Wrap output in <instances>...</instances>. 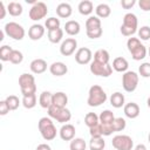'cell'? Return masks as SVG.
Here are the masks:
<instances>
[{"mask_svg":"<svg viewBox=\"0 0 150 150\" xmlns=\"http://www.w3.org/2000/svg\"><path fill=\"white\" fill-rule=\"evenodd\" d=\"M5 101H6V103H7L8 108H9V110H16V109L19 108V105L21 104L19 97L15 96V95H9V96H7V97L5 98Z\"/></svg>","mask_w":150,"mask_h":150,"instance_id":"36","label":"cell"},{"mask_svg":"<svg viewBox=\"0 0 150 150\" xmlns=\"http://www.w3.org/2000/svg\"><path fill=\"white\" fill-rule=\"evenodd\" d=\"M63 39V29L57 28L55 30H49L48 32V40L52 43H59Z\"/></svg>","mask_w":150,"mask_h":150,"instance_id":"31","label":"cell"},{"mask_svg":"<svg viewBox=\"0 0 150 150\" xmlns=\"http://www.w3.org/2000/svg\"><path fill=\"white\" fill-rule=\"evenodd\" d=\"M13 52V48L7 46V45H4L1 46L0 48V60L1 61H9V56Z\"/></svg>","mask_w":150,"mask_h":150,"instance_id":"40","label":"cell"},{"mask_svg":"<svg viewBox=\"0 0 150 150\" xmlns=\"http://www.w3.org/2000/svg\"><path fill=\"white\" fill-rule=\"evenodd\" d=\"M47 110H48V116L53 120H56L59 123L66 124L71 118V112L67 108H59V107L52 105Z\"/></svg>","mask_w":150,"mask_h":150,"instance_id":"5","label":"cell"},{"mask_svg":"<svg viewBox=\"0 0 150 150\" xmlns=\"http://www.w3.org/2000/svg\"><path fill=\"white\" fill-rule=\"evenodd\" d=\"M77 8H79L80 14H82V15H90L93 13V11H94V5L89 0H83V1H81L79 4Z\"/></svg>","mask_w":150,"mask_h":150,"instance_id":"27","label":"cell"},{"mask_svg":"<svg viewBox=\"0 0 150 150\" xmlns=\"http://www.w3.org/2000/svg\"><path fill=\"white\" fill-rule=\"evenodd\" d=\"M138 6L142 11L148 12L150 11V0H139L138 1Z\"/></svg>","mask_w":150,"mask_h":150,"instance_id":"46","label":"cell"},{"mask_svg":"<svg viewBox=\"0 0 150 150\" xmlns=\"http://www.w3.org/2000/svg\"><path fill=\"white\" fill-rule=\"evenodd\" d=\"M146 53H148V50H146L145 46L142 45V43H141L138 47H136L135 49H132V50L130 52L131 57H132L135 61H141V60H143V59L146 56Z\"/></svg>","mask_w":150,"mask_h":150,"instance_id":"26","label":"cell"},{"mask_svg":"<svg viewBox=\"0 0 150 150\" xmlns=\"http://www.w3.org/2000/svg\"><path fill=\"white\" fill-rule=\"evenodd\" d=\"M89 134L91 136V138H97V137H102V129H101V124L98 123L97 125L89 128Z\"/></svg>","mask_w":150,"mask_h":150,"instance_id":"44","label":"cell"},{"mask_svg":"<svg viewBox=\"0 0 150 150\" xmlns=\"http://www.w3.org/2000/svg\"><path fill=\"white\" fill-rule=\"evenodd\" d=\"M141 45V40L138 39V38H129L128 39V41H127V47H128V50H129V53L132 50V49H135L136 47H138Z\"/></svg>","mask_w":150,"mask_h":150,"instance_id":"43","label":"cell"},{"mask_svg":"<svg viewBox=\"0 0 150 150\" xmlns=\"http://www.w3.org/2000/svg\"><path fill=\"white\" fill-rule=\"evenodd\" d=\"M134 150H146V146L144 144H137Z\"/></svg>","mask_w":150,"mask_h":150,"instance_id":"51","label":"cell"},{"mask_svg":"<svg viewBox=\"0 0 150 150\" xmlns=\"http://www.w3.org/2000/svg\"><path fill=\"white\" fill-rule=\"evenodd\" d=\"M138 20L134 13H127L123 16V22L121 25V33L124 36H132L138 29Z\"/></svg>","mask_w":150,"mask_h":150,"instance_id":"3","label":"cell"},{"mask_svg":"<svg viewBox=\"0 0 150 150\" xmlns=\"http://www.w3.org/2000/svg\"><path fill=\"white\" fill-rule=\"evenodd\" d=\"M21 103H22V105H23L26 109H32V108H34V107L36 105V94H32V95L23 96Z\"/></svg>","mask_w":150,"mask_h":150,"instance_id":"33","label":"cell"},{"mask_svg":"<svg viewBox=\"0 0 150 150\" xmlns=\"http://www.w3.org/2000/svg\"><path fill=\"white\" fill-rule=\"evenodd\" d=\"M7 12L12 16H19V15L22 14L23 8H22V5L20 2H18V1H11L7 5Z\"/></svg>","mask_w":150,"mask_h":150,"instance_id":"25","label":"cell"},{"mask_svg":"<svg viewBox=\"0 0 150 150\" xmlns=\"http://www.w3.org/2000/svg\"><path fill=\"white\" fill-rule=\"evenodd\" d=\"M43 35H45V27L42 25H40V23H34L28 29V36L33 41L40 40Z\"/></svg>","mask_w":150,"mask_h":150,"instance_id":"14","label":"cell"},{"mask_svg":"<svg viewBox=\"0 0 150 150\" xmlns=\"http://www.w3.org/2000/svg\"><path fill=\"white\" fill-rule=\"evenodd\" d=\"M105 146V142L102 137L91 138L89 142V149L90 150H103Z\"/></svg>","mask_w":150,"mask_h":150,"instance_id":"35","label":"cell"},{"mask_svg":"<svg viewBox=\"0 0 150 150\" xmlns=\"http://www.w3.org/2000/svg\"><path fill=\"white\" fill-rule=\"evenodd\" d=\"M127 127V122L124 118L122 117H116L114 120V122L111 123V128H112V131L114 132H117V131H122L124 130Z\"/></svg>","mask_w":150,"mask_h":150,"instance_id":"37","label":"cell"},{"mask_svg":"<svg viewBox=\"0 0 150 150\" xmlns=\"http://www.w3.org/2000/svg\"><path fill=\"white\" fill-rule=\"evenodd\" d=\"M80 30H81V26L76 20H69L64 25V32L68 35H71V36L77 35L80 33Z\"/></svg>","mask_w":150,"mask_h":150,"instance_id":"22","label":"cell"},{"mask_svg":"<svg viewBox=\"0 0 150 150\" xmlns=\"http://www.w3.org/2000/svg\"><path fill=\"white\" fill-rule=\"evenodd\" d=\"M4 30H5V34L8 35L9 38H12L13 40H22L26 34L25 28L14 21L7 22L4 27Z\"/></svg>","mask_w":150,"mask_h":150,"instance_id":"7","label":"cell"},{"mask_svg":"<svg viewBox=\"0 0 150 150\" xmlns=\"http://www.w3.org/2000/svg\"><path fill=\"white\" fill-rule=\"evenodd\" d=\"M38 127H39V131L42 136L43 139L46 141H52L56 137L57 130L52 121L50 117H41L38 122Z\"/></svg>","mask_w":150,"mask_h":150,"instance_id":"1","label":"cell"},{"mask_svg":"<svg viewBox=\"0 0 150 150\" xmlns=\"http://www.w3.org/2000/svg\"><path fill=\"white\" fill-rule=\"evenodd\" d=\"M148 53H149V56H150V47H149V50H148Z\"/></svg>","mask_w":150,"mask_h":150,"instance_id":"56","label":"cell"},{"mask_svg":"<svg viewBox=\"0 0 150 150\" xmlns=\"http://www.w3.org/2000/svg\"><path fill=\"white\" fill-rule=\"evenodd\" d=\"M146 104H148V107L150 108V96H149V98H148V101H146Z\"/></svg>","mask_w":150,"mask_h":150,"instance_id":"54","label":"cell"},{"mask_svg":"<svg viewBox=\"0 0 150 150\" xmlns=\"http://www.w3.org/2000/svg\"><path fill=\"white\" fill-rule=\"evenodd\" d=\"M49 71L54 76H63V75L67 74L68 67L66 66V63H63L61 61H57V62H53L49 66Z\"/></svg>","mask_w":150,"mask_h":150,"instance_id":"15","label":"cell"},{"mask_svg":"<svg viewBox=\"0 0 150 150\" xmlns=\"http://www.w3.org/2000/svg\"><path fill=\"white\" fill-rule=\"evenodd\" d=\"M22 61H23V54L18 49H13V52L9 56V62L13 64H19Z\"/></svg>","mask_w":150,"mask_h":150,"instance_id":"39","label":"cell"},{"mask_svg":"<svg viewBox=\"0 0 150 150\" xmlns=\"http://www.w3.org/2000/svg\"><path fill=\"white\" fill-rule=\"evenodd\" d=\"M39 104L43 109H48L53 105V94L50 91H42L39 97Z\"/></svg>","mask_w":150,"mask_h":150,"instance_id":"19","label":"cell"},{"mask_svg":"<svg viewBox=\"0 0 150 150\" xmlns=\"http://www.w3.org/2000/svg\"><path fill=\"white\" fill-rule=\"evenodd\" d=\"M107 98H108L107 94L101 86L94 84L89 88L88 100H87V103L89 107H98V105L103 104L107 101Z\"/></svg>","mask_w":150,"mask_h":150,"instance_id":"2","label":"cell"},{"mask_svg":"<svg viewBox=\"0 0 150 150\" xmlns=\"http://www.w3.org/2000/svg\"><path fill=\"white\" fill-rule=\"evenodd\" d=\"M71 13H73V8L68 2H61L56 7V14L60 18L67 19V18H69L71 15Z\"/></svg>","mask_w":150,"mask_h":150,"instance_id":"21","label":"cell"},{"mask_svg":"<svg viewBox=\"0 0 150 150\" xmlns=\"http://www.w3.org/2000/svg\"><path fill=\"white\" fill-rule=\"evenodd\" d=\"M101 19L96 15H90L86 21V30H91L96 28H101Z\"/></svg>","mask_w":150,"mask_h":150,"instance_id":"29","label":"cell"},{"mask_svg":"<svg viewBox=\"0 0 150 150\" xmlns=\"http://www.w3.org/2000/svg\"><path fill=\"white\" fill-rule=\"evenodd\" d=\"M45 27L49 30H55L57 28H60V20L57 18H54V16H50L48 19H46V22H45Z\"/></svg>","mask_w":150,"mask_h":150,"instance_id":"38","label":"cell"},{"mask_svg":"<svg viewBox=\"0 0 150 150\" xmlns=\"http://www.w3.org/2000/svg\"><path fill=\"white\" fill-rule=\"evenodd\" d=\"M91 59H93V53L87 47L79 48L75 53V61L79 64H88L91 62Z\"/></svg>","mask_w":150,"mask_h":150,"instance_id":"12","label":"cell"},{"mask_svg":"<svg viewBox=\"0 0 150 150\" xmlns=\"http://www.w3.org/2000/svg\"><path fill=\"white\" fill-rule=\"evenodd\" d=\"M109 101H110V104H111L114 108H122V107H124L125 97H124V95H123L122 93L115 91L114 94H111Z\"/></svg>","mask_w":150,"mask_h":150,"instance_id":"24","label":"cell"},{"mask_svg":"<svg viewBox=\"0 0 150 150\" xmlns=\"http://www.w3.org/2000/svg\"><path fill=\"white\" fill-rule=\"evenodd\" d=\"M86 148H87V143L81 137H75L74 139L70 141V144H69L70 150H86Z\"/></svg>","mask_w":150,"mask_h":150,"instance_id":"32","label":"cell"},{"mask_svg":"<svg viewBox=\"0 0 150 150\" xmlns=\"http://www.w3.org/2000/svg\"><path fill=\"white\" fill-rule=\"evenodd\" d=\"M112 69L118 71V73H125L128 71V67H129V63L127 61L125 57H122V56H117L112 61Z\"/></svg>","mask_w":150,"mask_h":150,"instance_id":"18","label":"cell"},{"mask_svg":"<svg viewBox=\"0 0 150 150\" xmlns=\"http://www.w3.org/2000/svg\"><path fill=\"white\" fill-rule=\"evenodd\" d=\"M8 111H9V108H8L7 103H6V101L5 100L0 101V115L1 116H5Z\"/></svg>","mask_w":150,"mask_h":150,"instance_id":"48","label":"cell"},{"mask_svg":"<svg viewBox=\"0 0 150 150\" xmlns=\"http://www.w3.org/2000/svg\"><path fill=\"white\" fill-rule=\"evenodd\" d=\"M138 80H139V76L136 71H132V70H128L125 73H123L122 75V86H123V89L128 93H132L136 90L137 86H138Z\"/></svg>","mask_w":150,"mask_h":150,"instance_id":"6","label":"cell"},{"mask_svg":"<svg viewBox=\"0 0 150 150\" xmlns=\"http://www.w3.org/2000/svg\"><path fill=\"white\" fill-rule=\"evenodd\" d=\"M109 60H110V54L108 50L101 48V49H97L95 53H94V61L98 62V63H103V64H108L109 63Z\"/></svg>","mask_w":150,"mask_h":150,"instance_id":"23","label":"cell"},{"mask_svg":"<svg viewBox=\"0 0 150 150\" xmlns=\"http://www.w3.org/2000/svg\"><path fill=\"white\" fill-rule=\"evenodd\" d=\"M136 4V0H122L121 1V6L124 9H130L131 7H134Z\"/></svg>","mask_w":150,"mask_h":150,"instance_id":"47","label":"cell"},{"mask_svg":"<svg viewBox=\"0 0 150 150\" xmlns=\"http://www.w3.org/2000/svg\"><path fill=\"white\" fill-rule=\"evenodd\" d=\"M148 141H149V143H150V132H149V135H148Z\"/></svg>","mask_w":150,"mask_h":150,"instance_id":"55","label":"cell"},{"mask_svg":"<svg viewBox=\"0 0 150 150\" xmlns=\"http://www.w3.org/2000/svg\"><path fill=\"white\" fill-rule=\"evenodd\" d=\"M36 150H52V148L47 143H41L36 146Z\"/></svg>","mask_w":150,"mask_h":150,"instance_id":"50","label":"cell"},{"mask_svg":"<svg viewBox=\"0 0 150 150\" xmlns=\"http://www.w3.org/2000/svg\"><path fill=\"white\" fill-rule=\"evenodd\" d=\"M26 2H27V4H33V5H35L38 1H36V0H26Z\"/></svg>","mask_w":150,"mask_h":150,"instance_id":"52","label":"cell"},{"mask_svg":"<svg viewBox=\"0 0 150 150\" xmlns=\"http://www.w3.org/2000/svg\"><path fill=\"white\" fill-rule=\"evenodd\" d=\"M111 144L116 150H131L134 146V141L128 135H116L112 137Z\"/></svg>","mask_w":150,"mask_h":150,"instance_id":"8","label":"cell"},{"mask_svg":"<svg viewBox=\"0 0 150 150\" xmlns=\"http://www.w3.org/2000/svg\"><path fill=\"white\" fill-rule=\"evenodd\" d=\"M98 118H100V123H101V124H111L116 117L114 116V112H112L111 110L107 109V110H103V111L100 114Z\"/></svg>","mask_w":150,"mask_h":150,"instance_id":"30","label":"cell"},{"mask_svg":"<svg viewBox=\"0 0 150 150\" xmlns=\"http://www.w3.org/2000/svg\"><path fill=\"white\" fill-rule=\"evenodd\" d=\"M95 12H96V16L104 19V18H108L110 15L111 9H110V6L108 4H100L96 6Z\"/></svg>","mask_w":150,"mask_h":150,"instance_id":"28","label":"cell"},{"mask_svg":"<svg viewBox=\"0 0 150 150\" xmlns=\"http://www.w3.org/2000/svg\"><path fill=\"white\" fill-rule=\"evenodd\" d=\"M47 13H48L47 5L45 2H42V1H38L29 9V18L33 21H39V20L46 18Z\"/></svg>","mask_w":150,"mask_h":150,"instance_id":"10","label":"cell"},{"mask_svg":"<svg viewBox=\"0 0 150 150\" xmlns=\"http://www.w3.org/2000/svg\"><path fill=\"white\" fill-rule=\"evenodd\" d=\"M75 132H76L75 127L73 124H70V123L63 124L60 128V131H59L60 137L63 141H71V139H74L75 138Z\"/></svg>","mask_w":150,"mask_h":150,"instance_id":"13","label":"cell"},{"mask_svg":"<svg viewBox=\"0 0 150 150\" xmlns=\"http://www.w3.org/2000/svg\"><path fill=\"white\" fill-rule=\"evenodd\" d=\"M123 110H124V115L128 118H131V120L138 117V115H139V107L135 102H129V103L124 104Z\"/></svg>","mask_w":150,"mask_h":150,"instance_id":"17","label":"cell"},{"mask_svg":"<svg viewBox=\"0 0 150 150\" xmlns=\"http://www.w3.org/2000/svg\"><path fill=\"white\" fill-rule=\"evenodd\" d=\"M0 20L1 19H4L5 18V15H6V12H7V7H5V4L2 2V1H0Z\"/></svg>","mask_w":150,"mask_h":150,"instance_id":"49","label":"cell"},{"mask_svg":"<svg viewBox=\"0 0 150 150\" xmlns=\"http://www.w3.org/2000/svg\"><path fill=\"white\" fill-rule=\"evenodd\" d=\"M138 73L142 77H150V62H143L138 67Z\"/></svg>","mask_w":150,"mask_h":150,"instance_id":"42","label":"cell"},{"mask_svg":"<svg viewBox=\"0 0 150 150\" xmlns=\"http://www.w3.org/2000/svg\"><path fill=\"white\" fill-rule=\"evenodd\" d=\"M84 123L88 128H93L100 123V118L95 112H88L84 116Z\"/></svg>","mask_w":150,"mask_h":150,"instance_id":"34","label":"cell"},{"mask_svg":"<svg viewBox=\"0 0 150 150\" xmlns=\"http://www.w3.org/2000/svg\"><path fill=\"white\" fill-rule=\"evenodd\" d=\"M19 86L22 96L32 95L36 93V84H35V79L32 74L23 73L19 76Z\"/></svg>","mask_w":150,"mask_h":150,"instance_id":"4","label":"cell"},{"mask_svg":"<svg viewBox=\"0 0 150 150\" xmlns=\"http://www.w3.org/2000/svg\"><path fill=\"white\" fill-rule=\"evenodd\" d=\"M4 34H5V30H1V32H0V41L4 40Z\"/></svg>","mask_w":150,"mask_h":150,"instance_id":"53","label":"cell"},{"mask_svg":"<svg viewBox=\"0 0 150 150\" xmlns=\"http://www.w3.org/2000/svg\"><path fill=\"white\" fill-rule=\"evenodd\" d=\"M68 103V96L63 91H57L53 94V105L59 108H66Z\"/></svg>","mask_w":150,"mask_h":150,"instance_id":"20","label":"cell"},{"mask_svg":"<svg viewBox=\"0 0 150 150\" xmlns=\"http://www.w3.org/2000/svg\"><path fill=\"white\" fill-rule=\"evenodd\" d=\"M137 33H138L139 40H143V41L150 40V27L149 26H142L141 28H138Z\"/></svg>","mask_w":150,"mask_h":150,"instance_id":"41","label":"cell"},{"mask_svg":"<svg viewBox=\"0 0 150 150\" xmlns=\"http://www.w3.org/2000/svg\"><path fill=\"white\" fill-rule=\"evenodd\" d=\"M76 48H77V41L74 38H68L62 41L60 46V53L63 56H70L71 54L75 53Z\"/></svg>","mask_w":150,"mask_h":150,"instance_id":"11","label":"cell"},{"mask_svg":"<svg viewBox=\"0 0 150 150\" xmlns=\"http://www.w3.org/2000/svg\"><path fill=\"white\" fill-rule=\"evenodd\" d=\"M87 32V36L89 39H98L101 38L103 30H102V27L101 28H96V29H91V30H86Z\"/></svg>","mask_w":150,"mask_h":150,"instance_id":"45","label":"cell"},{"mask_svg":"<svg viewBox=\"0 0 150 150\" xmlns=\"http://www.w3.org/2000/svg\"><path fill=\"white\" fill-rule=\"evenodd\" d=\"M29 68L34 74H42L47 70V62L43 59H35L30 62Z\"/></svg>","mask_w":150,"mask_h":150,"instance_id":"16","label":"cell"},{"mask_svg":"<svg viewBox=\"0 0 150 150\" xmlns=\"http://www.w3.org/2000/svg\"><path fill=\"white\" fill-rule=\"evenodd\" d=\"M90 73L96 75V76H102V77H108L112 74V67L108 63V64H103V63H98L96 61H91L90 66H89Z\"/></svg>","mask_w":150,"mask_h":150,"instance_id":"9","label":"cell"}]
</instances>
